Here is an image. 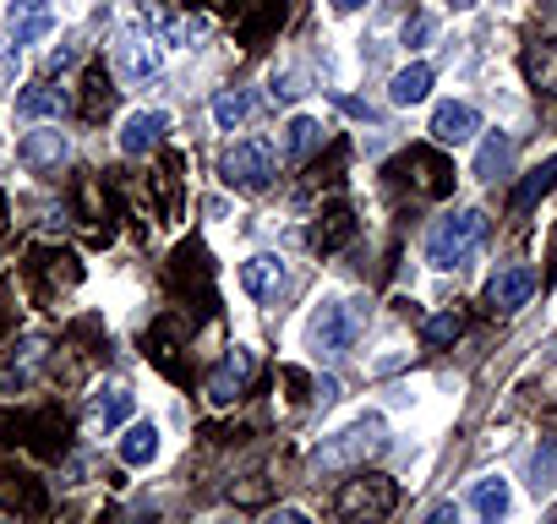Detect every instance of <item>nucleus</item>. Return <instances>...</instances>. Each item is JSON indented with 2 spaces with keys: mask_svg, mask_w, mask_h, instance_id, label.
Wrapping results in <instances>:
<instances>
[{
  "mask_svg": "<svg viewBox=\"0 0 557 524\" xmlns=\"http://www.w3.org/2000/svg\"><path fill=\"white\" fill-rule=\"evenodd\" d=\"M66 104H72V93H66V88H55V83H34V88H23V93H17V115H23V121H50V115L61 121V115H66Z\"/></svg>",
  "mask_w": 557,
  "mask_h": 524,
  "instance_id": "13",
  "label": "nucleus"
},
{
  "mask_svg": "<svg viewBox=\"0 0 557 524\" xmlns=\"http://www.w3.org/2000/svg\"><path fill=\"white\" fill-rule=\"evenodd\" d=\"M329 7H334V12L345 17V12H361V7H367V0H329Z\"/></svg>",
  "mask_w": 557,
  "mask_h": 524,
  "instance_id": "31",
  "label": "nucleus"
},
{
  "mask_svg": "<svg viewBox=\"0 0 557 524\" xmlns=\"http://www.w3.org/2000/svg\"><path fill=\"white\" fill-rule=\"evenodd\" d=\"M530 470H535V481H530V486H535V497H541V491H552V486H557V442H546V448L535 453V464H530Z\"/></svg>",
  "mask_w": 557,
  "mask_h": 524,
  "instance_id": "26",
  "label": "nucleus"
},
{
  "mask_svg": "<svg viewBox=\"0 0 557 524\" xmlns=\"http://www.w3.org/2000/svg\"><path fill=\"white\" fill-rule=\"evenodd\" d=\"M164 132H170V115H164V110H137V115H126V126H121V153L143 159L148 148H159Z\"/></svg>",
  "mask_w": 557,
  "mask_h": 524,
  "instance_id": "12",
  "label": "nucleus"
},
{
  "mask_svg": "<svg viewBox=\"0 0 557 524\" xmlns=\"http://www.w3.org/2000/svg\"><path fill=\"white\" fill-rule=\"evenodd\" d=\"M552 186H557V153H552V159H546L541 170H530V175L519 180V191H513V213L535 208V202H541V197H546Z\"/></svg>",
  "mask_w": 557,
  "mask_h": 524,
  "instance_id": "20",
  "label": "nucleus"
},
{
  "mask_svg": "<svg viewBox=\"0 0 557 524\" xmlns=\"http://www.w3.org/2000/svg\"><path fill=\"white\" fill-rule=\"evenodd\" d=\"M530 296H535V269L530 262H508V269H497L492 285H486V307L492 312H519Z\"/></svg>",
  "mask_w": 557,
  "mask_h": 524,
  "instance_id": "8",
  "label": "nucleus"
},
{
  "mask_svg": "<svg viewBox=\"0 0 557 524\" xmlns=\"http://www.w3.org/2000/svg\"><path fill=\"white\" fill-rule=\"evenodd\" d=\"M251 372H257V355H251L246 345H235V350L219 361V372L208 377V399H213V404H235V399L246 394Z\"/></svg>",
  "mask_w": 557,
  "mask_h": 524,
  "instance_id": "9",
  "label": "nucleus"
},
{
  "mask_svg": "<svg viewBox=\"0 0 557 524\" xmlns=\"http://www.w3.org/2000/svg\"><path fill=\"white\" fill-rule=\"evenodd\" d=\"M508 153H513V148H508V137H486V142H481V159H475V175L497 180V175L508 170Z\"/></svg>",
  "mask_w": 557,
  "mask_h": 524,
  "instance_id": "25",
  "label": "nucleus"
},
{
  "mask_svg": "<svg viewBox=\"0 0 557 524\" xmlns=\"http://www.w3.org/2000/svg\"><path fill=\"white\" fill-rule=\"evenodd\" d=\"M350 235H356V219H350V208H334V213H329V219L312 229V246H318V251H339Z\"/></svg>",
  "mask_w": 557,
  "mask_h": 524,
  "instance_id": "22",
  "label": "nucleus"
},
{
  "mask_svg": "<svg viewBox=\"0 0 557 524\" xmlns=\"http://www.w3.org/2000/svg\"><path fill=\"white\" fill-rule=\"evenodd\" d=\"M224 180L235 186V191H246V197H257V191H268L273 186V175H278V159H273V142H262V137H246V142H235L230 153H224Z\"/></svg>",
  "mask_w": 557,
  "mask_h": 524,
  "instance_id": "3",
  "label": "nucleus"
},
{
  "mask_svg": "<svg viewBox=\"0 0 557 524\" xmlns=\"http://www.w3.org/2000/svg\"><path fill=\"white\" fill-rule=\"evenodd\" d=\"M475 132H481V110H475V104H465V99L437 104V115H432V142H437V148H459V142H470Z\"/></svg>",
  "mask_w": 557,
  "mask_h": 524,
  "instance_id": "10",
  "label": "nucleus"
},
{
  "mask_svg": "<svg viewBox=\"0 0 557 524\" xmlns=\"http://www.w3.org/2000/svg\"><path fill=\"white\" fill-rule=\"evenodd\" d=\"M312 148H323V126H318L312 115H296V121L285 126V153H290V159L301 164V159H307Z\"/></svg>",
  "mask_w": 557,
  "mask_h": 524,
  "instance_id": "21",
  "label": "nucleus"
},
{
  "mask_svg": "<svg viewBox=\"0 0 557 524\" xmlns=\"http://www.w3.org/2000/svg\"><path fill=\"white\" fill-rule=\"evenodd\" d=\"M481 240H486V213L481 208H459V213L432 224L426 262H432V269H465V262L481 251Z\"/></svg>",
  "mask_w": 557,
  "mask_h": 524,
  "instance_id": "1",
  "label": "nucleus"
},
{
  "mask_svg": "<svg viewBox=\"0 0 557 524\" xmlns=\"http://www.w3.org/2000/svg\"><path fill=\"white\" fill-rule=\"evenodd\" d=\"M88 415H94L99 426H121V421L132 415V388H121V383H104V388H94V399H88Z\"/></svg>",
  "mask_w": 557,
  "mask_h": 524,
  "instance_id": "15",
  "label": "nucleus"
},
{
  "mask_svg": "<svg viewBox=\"0 0 557 524\" xmlns=\"http://www.w3.org/2000/svg\"><path fill=\"white\" fill-rule=\"evenodd\" d=\"M394 175H416V191H421V197L454 191V164H448L437 148H410V153L394 164Z\"/></svg>",
  "mask_w": 557,
  "mask_h": 524,
  "instance_id": "6",
  "label": "nucleus"
},
{
  "mask_svg": "<svg viewBox=\"0 0 557 524\" xmlns=\"http://www.w3.org/2000/svg\"><path fill=\"white\" fill-rule=\"evenodd\" d=\"M17 72H23V45H0V88H17Z\"/></svg>",
  "mask_w": 557,
  "mask_h": 524,
  "instance_id": "28",
  "label": "nucleus"
},
{
  "mask_svg": "<svg viewBox=\"0 0 557 524\" xmlns=\"http://www.w3.org/2000/svg\"><path fill=\"white\" fill-rule=\"evenodd\" d=\"M240 285L251 301H278L290 290V269H285V257H273V251H257L251 262H240Z\"/></svg>",
  "mask_w": 557,
  "mask_h": 524,
  "instance_id": "7",
  "label": "nucleus"
},
{
  "mask_svg": "<svg viewBox=\"0 0 557 524\" xmlns=\"http://www.w3.org/2000/svg\"><path fill=\"white\" fill-rule=\"evenodd\" d=\"M448 7H454V12H465V7H475V0H448Z\"/></svg>",
  "mask_w": 557,
  "mask_h": 524,
  "instance_id": "32",
  "label": "nucleus"
},
{
  "mask_svg": "<svg viewBox=\"0 0 557 524\" xmlns=\"http://www.w3.org/2000/svg\"><path fill=\"white\" fill-rule=\"evenodd\" d=\"M66 137L61 132H34V137H23V164H34V170H45V164H61L66 159Z\"/></svg>",
  "mask_w": 557,
  "mask_h": 524,
  "instance_id": "19",
  "label": "nucleus"
},
{
  "mask_svg": "<svg viewBox=\"0 0 557 524\" xmlns=\"http://www.w3.org/2000/svg\"><path fill=\"white\" fill-rule=\"evenodd\" d=\"M394 502H399V486H394L388 475H367V464H361V475L339 491L334 508H339L345 519H361V513H367V519H383V513H394Z\"/></svg>",
  "mask_w": 557,
  "mask_h": 524,
  "instance_id": "5",
  "label": "nucleus"
},
{
  "mask_svg": "<svg viewBox=\"0 0 557 524\" xmlns=\"http://www.w3.org/2000/svg\"><path fill=\"white\" fill-rule=\"evenodd\" d=\"M459 334H465V312H454V307L437 312V317H426V328H421V339H426L432 350H448Z\"/></svg>",
  "mask_w": 557,
  "mask_h": 524,
  "instance_id": "23",
  "label": "nucleus"
},
{
  "mask_svg": "<svg viewBox=\"0 0 557 524\" xmlns=\"http://www.w3.org/2000/svg\"><path fill=\"white\" fill-rule=\"evenodd\" d=\"M121 459H126L132 470L153 464V459H159V426H153V421H137V426L121 437Z\"/></svg>",
  "mask_w": 557,
  "mask_h": 524,
  "instance_id": "16",
  "label": "nucleus"
},
{
  "mask_svg": "<svg viewBox=\"0 0 557 524\" xmlns=\"http://www.w3.org/2000/svg\"><path fill=\"white\" fill-rule=\"evenodd\" d=\"M72 61H77V50H72V45H66V50H50V72H66Z\"/></svg>",
  "mask_w": 557,
  "mask_h": 524,
  "instance_id": "30",
  "label": "nucleus"
},
{
  "mask_svg": "<svg viewBox=\"0 0 557 524\" xmlns=\"http://www.w3.org/2000/svg\"><path fill=\"white\" fill-rule=\"evenodd\" d=\"M251 110H257V99H251L246 88H224V93H213V121H219V132H235L240 121H251Z\"/></svg>",
  "mask_w": 557,
  "mask_h": 524,
  "instance_id": "17",
  "label": "nucleus"
},
{
  "mask_svg": "<svg viewBox=\"0 0 557 524\" xmlns=\"http://www.w3.org/2000/svg\"><path fill=\"white\" fill-rule=\"evenodd\" d=\"M470 508L481 513V519H503L508 513V486L492 475V481H475V491H470Z\"/></svg>",
  "mask_w": 557,
  "mask_h": 524,
  "instance_id": "24",
  "label": "nucleus"
},
{
  "mask_svg": "<svg viewBox=\"0 0 557 524\" xmlns=\"http://www.w3.org/2000/svg\"><path fill=\"white\" fill-rule=\"evenodd\" d=\"M55 28V12L45 7V0H12L7 7V34H12V45H34V39H45Z\"/></svg>",
  "mask_w": 557,
  "mask_h": 524,
  "instance_id": "11",
  "label": "nucleus"
},
{
  "mask_svg": "<svg viewBox=\"0 0 557 524\" xmlns=\"http://www.w3.org/2000/svg\"><path fill=\"white\" fill-rule=\"evenodd\" d=\"M426 93H432V66H421V61L405 66V72L388 83V99H394V104H421Z\"/></svg>",
  "mask_w": 557,
  "mask_h": 524,
  "instance_id": "18",
  "label": "nucleus"
},
{
  "mask_svg": "<svg viewBox=\"0 0 557 524\" xmlns=\"http://www.w3.org/2000/svg\"><path fill=\"white\" fill-rule=\"evenodd\" d=\"M432 34H437V23H432V17H410V23H405V45H410V50H421Z\"/></svg>",
  "mask_w": 557,
  "mask_h": 524,
  "instance_id": "29",
  "label": "nucleus"
},
{
  "mask_svg": "<svg viewBox=\"0 0 557 524\" xmlns=\"http://www.w3.org/2000/svg\"><path fill=\"white\" fill-rule=\"evenodd\" d=\"M383 442H388L383 415H361L356 426H345L339 437H329V442L312 453V464H318V470H361L372 453H383Z\"/></svg>",
  "mask_w": 557,
  "mask_h": 524,
  "instance_id": "2",
  "label": "nucleus"
},
{
  "mask_svg": "<svg viewBox=\"0 0 557 524\" xmlns=\"http://www.w3.org/2000/svg\"><path fill=\"white\" fill-rule=\"evenodd\" d=\"M530 72H535L541 88L557 93V45H541V55H530Z\"/></svg>",
  "mask_w": 557,
  "mask_h": 524,
  "instance_id": "27",
  "label": "nucleus"
},
{
  "mask_svg": "<svg viewBox=\"0 0 557 524\" xmlns=\"http://www.w3.org/2000/svg\"><path fill=\"white\" fill-rule=\"evenodd\" d=\"M115 55H121V72H126L132 83H148V77H159V50H153V39H143V34H126V39L115 45Z\"/></svg>",
  "mask_w": 557,
  "mask_h": 524,
  "instance_id": "14",
  "label": "nucleus"
},
{
  "mask_svg": "<svg viewBox=\"0 0 557 524\" xmlns=\"http://www.w3.org/2000/svg\"><path fill=\"white\" fill-rule=\"evenodd\" d=\"M361 328H367V301H329V307L312 317V345L329 350V355H345Z\"/></svg>",
  "mask_w": 557,
  "mask_h": 524,
  "instance_id": "4",
  "label": "nucleus"
}]
</instances>
